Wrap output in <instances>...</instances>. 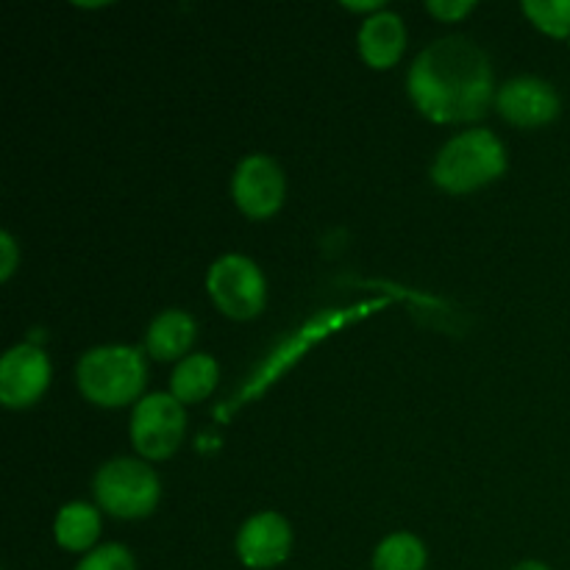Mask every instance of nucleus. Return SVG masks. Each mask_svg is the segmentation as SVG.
Returning <instances> with one entry per match:
<instances>
[{"label": "nucleus", "mask_w": 570, "mask_h": 570, "mask_svg": "<svg viewBox=\"0 0 570 570\" xmlns=\"http://www.w3.org/2000/svg\"><path fill=\"white\" fill-rule=\"evenodd\" d=\"M148 351L156 360H178L195 343V321L181 309H167L150 323L148 328Z\"/></svg>", "instance_id": "12"}, {"label": "nucleus", "mask_w": 570, "mask_h": 570, "mask_svg": "<svg viewBox=\"0 0 570 570\" xmlns=\"http://www.w3.org/2000/svg\"><path fill=\"white\" fill-rule=\"evenodd\" d=\"M234 200L254 220L276 215L284 200V173L271 156L254 154L234 173Z\"/></svg>", "instance_id": "7"}, {"label": "nucleus", "mask_w": 570, "mask_h": 570, "mask_svg": "<svg viewBox=\"0 0 570 570\" xmlns=\"http://www.w3.org/2000/svg\"><path fill=\"white\" fill-rule=\"evenodd\" d=\"M507 170L504 145L484 128L456 134L434 159L432 178L445 193H471Z\"/></svg>", "instance_id": "2"}, {"label": "nucleus", "mask_w": 570, "mask_h": 570, "mask_svg": "<svg viewBox=\"0 0 570 570\" xmlns=\"http://www.w3.org/2000/svg\"><path fill=\"white\" fill-rule=\"evenodd\" d=\"M50 384V362L37 345H14L0 360V401L9 410H22L39 401Z\"/></svg>", "instance_id": "8"}, {"label": "nucleus", "mask_w": 570, "mask_h": 570, "mask_svg": "<svg viewBox=\"0 0 570 570\" xmlns=\"http://www.w3.org/2000/svg\"><path fill=\"white\" fill-rule=\"evenodd\" d=\"M512 570H551V568H549V566H543V562L527 560V562H521V566H515Z\"/></svg>", "instance_id": "20"}, {"label": "nucleus", "mask_w": 570, "mask_h": 570, "mask_svg": "<svg viewBox=\"0 0 570 570\" xmlns=\"http://www.w3.org/2000/svg\"><path fill=\"white\" fill-rule=\"evenodd\" d=\"M410 95L434 122L479 120L493 98L488 53L465 37L438 39L412 65Z\"/></svg>", "instance_id": "1"}, {"label": "nucleus", "mask_w": 570, "mask_h": 570, "mask_svg": "<svg viewBox=\"0 0 570 570\" xmlns=\"http://www.w3.org/2000/svg\"><path fill=\"white\" fill-rule=\"evenodd\" d=\"M98 534L100 518L95 507L83 504V501H72V504L61 507L59 518H56V540H59L61 549L89 551Z\"/></svg>", "instance_id": "14"}, {"label": "nucleus", "mask_w": 570, "mask_h": 570, "mask_svg": "<svg viewBox=\"0 0 570 570\" xmlns=\"http://www.w3.org/2000/svg\"><path fill=\"white\" fill-rule=\"evenodd\" d=\"M473 6L476 3H471V0H429L426 3V9L432 11L434 17H440V20H460V17H465V14H471L473 11Z\"/></svg>", "instance_id": "18"}, {"label": "nucleus", "mask_w": 570, "mask_h": 570, "mask_svg": "<svg viewBox=\"0 0 570 570\" xmlns=\"http://www.w3.org/2000/svg\"><path fill=\"white\" fill-rule=\"evenodd\" d=\"M293 549V529L278 512H259L237 534V554L245 568L267 570L282 566Z\"/></svg>", "instance_id": "9"}, {"label": "nucleus", "mask_w": 570, "mask_h": 570, "mask_svg": "<svg viewBox=\"0 0 570 570\" xmlns=\"http://www.w3.org/2000/svg\"><path fill=\"white\" fill-rule=\"evenodd\" d=\"M181 401L173 393H154L134 406L131 440L137 451L148 460H167L178 451L184 440Z\"/></svg>", "instance_id": "6"}, {"label": "nucleus", "mask_w": 570, "mask_h": 570, "mask_svg": "<svg viewBox=\"0 0 570 570\" xmlns=\"http://www.w3.org/2000/svg\"><path fill=\"white\" fill-rule=\"evenodd\" d=\"M95 499L117 518H145L159 504V476L145 462L120 456L98 471Z\"/></svg>", "instance_id": "4"}, {"label": "nucleus", "mask_w": 570, "mask_h": 570, "mask_svg": "<svg viewBox=\"0 0 570 570\" xmlns=\"http://www.w3.org/2000/svg\"><path fill=\"white\" fill-rule=\"evenodd\" d=\"M217 376H220V367L209 354H193L178 362V367L173 371L170 393L181 404H195L217 387Z\"/></svg>", "instance_id": "13"}, {"label": "nucleus", "mask_w": 570, "mask_h": 570, "mask_svg": "<svg viewBox=\"0 0 570 570\" xmlns=\"http://www.w3.org/2000/svg\"><path fill=\"white\" fill-rule=\"evenodd\" d=\"M495 104H499L504 120L523 128L546 126V122H551L560 115V95H557V89L549 81L534 76H521L515 81H507Z\"/></svg>", "instance_id": "10"}, {"label": "nucleus", "mask_w": 570, "mask_h": 570, "mask_svg": "<svg viewBox=\"0 0 570 570\" xmlns=\"http://www.w3.org/2000/svg\"><path fill=\"white\" fill-rule=\"evenodd\" d=\"M78 387L92 404L122 406L145 387V362L128 345H100L78 362Z\"/></svg>", "instance_id": "3"}, {"label": "nucleus", "mask_w": 570, "mask_h": 570, "mask_svg": "<svg viewBox=\"0 0 570 570\" xmlns=\"http://www.w3.org/2000/svg\"><path fill=\"white\" fill-rule=\"evenodd\" d=\"M523 11L549 37L570 39V0H527Z\"/></svg>", "instance_id": "16"}, {"label": "nucleus", "mask_w": 570, "mask_h": 570, "mask_svg": "<svg viewBox=\"0 0 570 570\" xmlns=\"http://www.w3.org/2000/svg\"><path fill=\"white\" fill-rule=\"evenodd\" d=\"M206 287H209V295L217 304V309L223 315L234 317V321H250V317H256L267 298L265 276L256 267V262L243 254L220 256L209 267Z\"/></svg>", "instance_id": "5"}, {"label": "nucleus", "mask_w": 570, "mask_h": 570, "mask_svg": "<svg viewBox=\"0 0 570 570\" xmlns=\"http://www.w3.org/2000/svg\"><path fill=\"white\" fill-rule=\"evenodd\" d=\"M406 45L404 22L393 11H376L360 28V53L376 70H387L401 59Z\"/></svg>", "instance_id": "11"}, {"label": "nucleus", "mask_w": 570, "mask_h": 570, "mask_svg": "<svg viewBox=\"0 0 570 570\" xmlns=\"http://www.w3.org/2000/svg\"><path fill=\"white\" fill-rule=\"evenodd\" d=\"M0 256H3V259H0V278L6 282V278H9L17 267V245H14V239H11L9 232L0 234Z\"/></svg>", "instance_id": "19"}, {"label": "nucleus", "mask_w": 570, "mask_h": 570, "mask_svg": "<svg viewBox=\"0 0 570 570\" xmlns=\"http://www.w3.org/2000/svg\"><path fill=\"white\" fill-rule=\"evenodd\" d=\"M426 568V549L410 532H395L379 543L373 554V570H423Z\"/></svg>", "instance_id": "15"}, {"label": "nucleus", "mask_w": 570, "mask_h": 570, "mask_svg": "<svg viewBox=\"0 0 570 570\" xmlns=\"http://www.w3.org/2000/svg\"><path fill=\"white\" fill-rule=\"evenodd\" d=\"M76 570H137V566H134V557L126 546L109 543L89 551Z\"/></svg>", "instance_id": "17"}]
</instances>
